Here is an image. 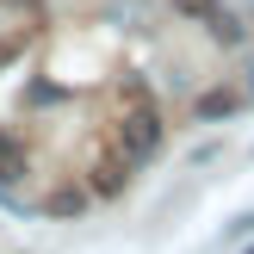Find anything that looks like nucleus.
<instances>
[{
	"label": "nucleus",
	"instance_id": "obj_1",
	"mask_svg": "<svg viewBox=\"0 0 254 254\" xmlns=\"http://www.w3.org/2000/svg\"><path fill=\"white\" fill-rule=\"evenodd\" d=\"M118 143H124V161H149V155L161 149V118H155L149 106H130V112H124Z\"/></svg>",
	"mask_w": 254,
	"mask_h": 254
},
{
	"label": "nucleus",
	"instance_id": "obj_2",
	"mask_svg": "<svg viewBox=\"0 0 254 254\" xmlns=\"http://www.w3.org/2000/svg\"><path fill=\"white\" fill-rule=\"evenodd\" d=\"M93 192H106V198L124 192V161H118V155H99V161H93Z\"/></svg>",
	"mask_w": 254,
	"mask_h": 254
},
{
	"label": "nucleus",
	"instance_id": "obj_3",
	"mask_svg": "<svg viewBox=\"0 0 254 254\" xmlns=\"http://www.w3.org/2000/svg\"><path fill=\"white\" fill-rule=\"evenodd\" d=\"M19 174H25V149L12 143L6 130H0V186H12V180H19Z\"/></svg>",
	"mask_w": 254,
	"mask_h": 254
},
{
	"label": "nucleus",
	"instance_id": "obj_4",
	"mask_svg": "<svg viewBox=\"0 0 254 254\" xmlns=\"http://www.w3.org/2000/svg\"><path fill=\"white\" fill-rule=\"evenodd\" d=\"M205 25H211V37H223V44H242V25H236V19H230V12H223V6L211 12Z\"/></svg>",
	"mask_w": 254,
	"mask_h": 254
},
{
	"label": "nucleus",
	"instance_id": "obj_5",
	"mask_svg": "<svg viewBox=\"0 0 254 254\" xmlns=\"http://www.w3.org/2000/svg\"><path fill=\"white\" fill-rule=\"evenodd\" d=\"M242 106V93H205L198 99V118H217V112H236Z\"/></svg>",
	"mask_w": 254,
	"mask_h": 254
},
{
	"label": "nucleus",
	"instance_id": "obj_6",
	"mask_svg": "<svg viewBox=\"0 0 254 254\" xmlns=\"http://www.w3.org/2000/svg\"><path fill=\"white\" fill-rule=\"evenodd\" d=\"M186 12H198V19H211V12H217V0H180Z\"/></svg>",
	"mask_w": 254,
	"mask_h": 254
},
{
	"label": "nucleus",
	"instance_id": "obj_7",
	"mask_svg": "<svg viewBox=\"0 0 254 254\" xmlns=\"http://www.w3.org/2000/svg\"><path fill=\"white\" fill-rule=\"evenodd\" d=\"M248 254H254V248H248Z\"/></svg>",
	"mask_w": 254,
	"mask_h": 254
}]
</instances>
